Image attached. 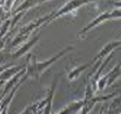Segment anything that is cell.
Segmentation results:
<instances>
[{
	"label": "cell",
	"instance_id": "obj_8",
	"mask_svg": "<svg viewBox=\"0 0 121 114\" xmlns=\"http://www.w3.org/2000/svg\"><path fill=\"white\" fill-rule=\"evenodd\" d=\"M82 106H83V100H77V101L70 102L69 105H66L65 108L61 109L56 114H77L78 111L82 110Z\"/></svg>",
	"mask_w": 121,
	"mask_h": 114
},
{
	"label": "cell",
	"instance_id": "obj_17",
	"mask_svg": "<svg viewBox=\"0 0 121 114\" xmlns=\"http://www.w3.org/2000/svg\"><path fill=\"white\" fill-rule=\"evenodd\" d=\"M118 114H120V113H118Z\"/></svg>",
	"mask_w": 121,
	"mask_h": 114
},
{
	"label": "cell",
	"instance_id": "obj_6",
	"mask_svg": "<svg viewBox=\"0 0 121 114\" xmlns=\"http://www.w3.org/2000/svg\"><path fill=\"white\" fill-rule=\"evenodd\" d=\"M57 80H59V75H55L53 77V82L51 83V87L47 92V96H46V104L44 108L42 110V114H51V109H52V100H53V95H55V90L56 86H57Z\"/></svg>",
	"mask_w": 121,
	"mask_h": 114
},
{
	"label": "cell",
	"instance_id": "obj_11",
	"mask_svg": "<svg viewBox=\"0 0 121 114\" xmlns=\"http://www.w3.org/2000/svg\"><path fill=\"white\" fill-rule=\"evenodd\" d=\"M90 66H92L91 62H86V64L81 65V66L74 67V69H73V70H70V71L68 73V75H66V77H68V80H74V79H77V78H78L79 75H81L86 69H89Z\"/></svg>",
	"mask_w": 121,
	"mask_h": 114
},
{
	"label": "cell",
	"instance_id": "obj_13",
	"mask_svg": "<svg viewBox=\"0 0 121 114\" xmlns=\"http://www.w3.org/2000/svg\"><path fill=\"white\" fill-rule=\"evenodd\" d=\"M27 38H29V35H27V34L18 33L13 39H12L11 41H9V45H8V47H9V48H13V47H16V45H18V44H21V43H24V41H26Z\"/></svg>",
	"mask_w": 121,
	"mask_h": 114
},
{
	"label": "cell",
	"instance_id": "obj_5",
	"mask_svg": "<svg viewBox=\"0 0 121 114\" xmlns=\"http://www.w3.org/2000/svg\"><path fill=\"white\" fill-rule=\"evenodd\" d=\"M39 38H40V33H38V34H35V35H33V38L30 39L27 43H24L21 47H20L18 49H17L16 52H14L13 54H12V58H20V57H22L24 54H26L27 52L30 51V49L33 48V47L35 45V44L38 43V40H39Z\"/></svg>",
	"mask_w": 121,
	"mask_h": 114
},
{
	"label": "cell",
	"instance_id": "obj_12",
	"mask_svg": "<svg viewBox=\"0 0 121 114\" xmlns=\"http://www.w3.org/2000/svg\"><path fill=\"white\" fill-rule=\"evenodd\" d=\"M120 62H118L117 65H116L115 67H113L111 71H108V80H107V86H112L113 82H115L117 78H120Z\"/></svg>",
	"mask_w": 121,
	"mask_h": 114
},
{
	"label": "cell",
	"instance_id": "obj_15",
	"mask_svg": "<svg viewBox=\"0 0 121 114\" xmlns=\"http://www.w3.org/2000/svg\"><path fill=\"white\" fill-rule=\"evenodd\" d=\"M4 64V52L0 51V66H3Z\"/></svg>",
	"mask_w": 121,
	"mask_h": 114
},
{
	"label": "cell",
	"instance_id": "obj_1",
	"mask_svg": "<svg viewBox=\"0 0 121 114\" xmlns=\"http://www.w3.org/2000/svg\"><path fill=\"white\" fill-rule=\"evenodd\" d=\"M73 49H74L73 45H66V47H64L60 52H57V53L53 54L52 57H50L48 60L42 61V62L38 61V57L35 56V54H29V56H27V61H26V64H25V75H26V78L27 79H29V78H33V79H35V80H39L40 74H42L46 69H48L52 64H55L56 61H59L61 57H64L66 53H69V52L73 51Z\"/></svg>",
	"mask_w": 121,
	"mask_h": 114
},
{
	"label": "cell",
	"instance_id": "obj_14",
	"mask_svg": "<svg viewBox=\"0 0 121 114\" xmlns=\"http://www.w3.org/2000/svg\"><path fill=\"white\" fill-rule=\"evenodd\" d=\"M9 25H11V21H9V20H7L5 22H3L1 28H0V40L5 36L7 33H9Z\"/></svg>",
	"mask_w": 121,
	"mask_h": 114
},
{
	"label": "cell",
	"instance_id": "obj_10",
	"mask_svg": "<svg viewBox=\"0 0 121 114\" xmlns=\"http://www.w3.org/2000/svg\"><path fill=\"white\" fill-rule=\"evenodd\" d=\"M24 67H25V65H22V66H8L1 74H0V82H8L11 78H13L14 75L18 71H21Z\"/></svg>",
	"mask_w": 121,
	"mask_h": 114
},
{
	"label": "cell",
	"instance_id": "obj_2",
	"mask_svg": "<svg viewBox=\"0 0 121 114\" xmlns=\"http://www.w3.org/2000/svg\"><path fill=\"white\" fill-rule=\"evenodd\" d=\"M120 17H121V9H117V8H116V9H112V10H104V12H102L96 18H94L87 26H85V27L78 33L77 38H81V39L85 38L87 31L92 30V28L96 27L98 25H100V23L105 22V21H108V20H117V18H120Z\"/></svg>",
	"mask_w": 121,
	"mask_h": 114
},
{
	"label": "cell",
	"instance_id": "obj_16",
	"mask_svg": "<svg viewBox=\"0 0 121 114\" xmlns=\"http://www.w3.org/2000/svg\"><path fill=\"white\" fill-rule=\"evenodd\" d=\"M0 113H1V102H0Z\"/></svg>",
	"mask_w": 121,
	"mask_h": 114
},
{
	"label": "cell",
	"instance_id": "obj_4",
	"mask_svg": "<svg viewBox=\"0 0 121 114\" xmlns=\"http://www.w3.org/2000/svg\"><path fill=\"white\" fill-rule=\"evenodd\" d=\"M120 45H121L120 40H115V41H109V43H107L102 49H100L99 54H98L96 57H94V58H92L91 61H90V62H91V65H94L95 62H100V61H103V60H104L105 57L108 56V54L112 53V52L115 51V49H117Z\"/></svg>",
	"mask_w": 121,
	"mask_h": 114
},
{
	"label": "cell",
	"instance_id": "obj_7",
	"mask_svg": "<svg viewBox=\"0 0 121 114\" xmlns=\"http://www.w3.org/2000/svg\"><path fill=\"white\" fill-rule=\"evenodd\" d=\"M43 1H34V0H26V1H21V4L18 7H14L12 9L11 14L14 16V14H18V13H25L26 10H29L30 8L35 7V5H39L42 4Z\"/></svg>",
	"mask_w": 121,
	"mask_h": 114
},
{
	"label": "cell",
	"instance_id": "obj_9",
	"mask_svg": "<svg viewBox=\"0 0 121 114\" xmlns=\"http://www.w3.org/2000/svg\"><path fill=\"white\" fill-rule=\"evenodd\" d=\"M24 75H25V67H24V69L21 70V71H18V73H17V74L14 75L13 78H11V79H9L8 82L5 83V87H4L3 92H1V96H0V98H1V97H4V96H5L7 93H8L9 91H11L12 88H13L14 86H16L17 83L20 82V79H21V78L24 77Z\"/></svg>",
	"mask_w": 121,
	"mask_h": 114
},
{
	"label": "cell",
	"instance_id": "obj_3",
	"mask_svg": "<svg viewBox=\"0 0 121 114\" xmlns=\"http://www.w3.org/2000/svg\"><path fill=\"white\" fill-rule=\"evenodd\" d=\"M87 1H85V0H82V1H77V0H72V1H68L65 3V4L63 5V7L60 8V9L57 10H53V12H51L50 14L46 16V25H48V23H51L53 20H56V18L61 17V16H65V14H69V13H72L73 10L78 9V8L83 7V5H86Z\"/></svg>",
	"mask_w": 121,
	"mask_h": 114
}]
</instances>
